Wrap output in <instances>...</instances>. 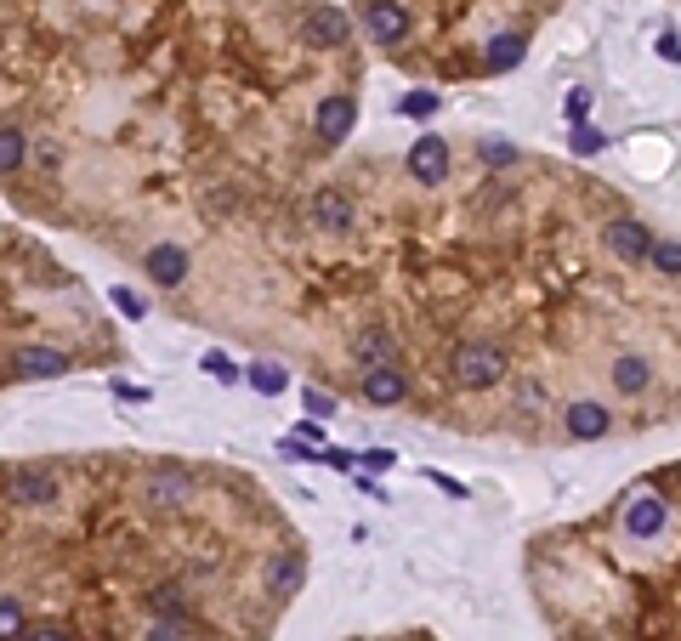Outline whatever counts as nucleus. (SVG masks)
<instances>
[{
  "instance_id": "16",
  "label": "nucleus",
  "mask_w": 681,
  "mask_h": 641,
  "mask_svg": "<svg viewBox=\"0 0 681 641\" xmlns=\"http://www.w3.org/2000/svg\"><path fill=\"white\" fill-rule=\"evenodd\" d=\"M148 278H154L159 290L188 284V250H182V244H154V250H148Z\"/></svg>"
},
{
  "instance_id": "10",
  "label": "nucleus",
  "mask_w": 681,
  "mask_h": 641,
  "mask_svg": "<svg viewBox=\"0 0 681 641\" xmlns=\"http://www.w3.org/2000/svg\"><path fill=\"white\" fill-rule=\"evenodd\" d=\"M12 369H18V375H29V381H57V375H69V352H57V347H35V341H29V347H18L12 352Z\"/></svg>"
},
{
  "instance_id": "34",
  "label": "nucleus",
  "mask_w": 681,
  "mask_h": 641,
  "mask_svg": "<svg viewBox=\"0 0 681 641\" xmlns=\"http://www.w3.org/2000/svg\"><path fill=\"white\" fill-rule=\"evenodd\" d=\"M148 641H182V624H171V619H154V624H148Z\"/></svg>"
},
{
  "instance_id": "18",
  "label": "nucleus",
  "mask_w": 681,
  "mask_h": 641,
  "mask_svg": "<svg viewBox=\"0 0 681 641\" xmlns=\"http://www.w3.org/2000/svg\"><path fill=\"white\" fill-rule=\"evenodd\" d=\"M29 154H35V142L23 137L18 125H0V176H18L29 165Z\"/></svg>"
},
{
  "instance_id": "6",
  "label": "nucleus",
  "mask_w": 681,
  "mask_h": 641,
  "mask_svg": "<svg viewBox=\"0 0 681 641\" xmlns=\"http://www.w3.org/2000/svg\"><path fill=\"white\" fill-rule=\"evenodd\" d=\"M562 432L574 437V443H602V437L613 432L608 403H596V398H574L568 409H562Z\"/></svg>"
},
{
  "instance_id": "19",
  "label": "nucleus",
  "mask_w": 681,
  "mask_h": 641,
  "mask_svg": "<svg viewBox=\"0 0 681 641\" xmlns=\"http://www.w3.org/2000/svg\"><path fill=\"white\" fill-rule=\"evenodd\" d=\"M523 52H528V40L517 35V29H506V35L489 40V69H494V74H511L517 63H523Z\"/></svg>"
},
{
  "instance_id": "33",
  "label": "nucleus",
  "mask_w": 681,
  "mask_h": 641,
  "mask_svg": "<svg viewBox=\"0 0 681 641\" xmlns=\"http://www.w3.org/2000/svg\"><path fill=\"white\" fill-rule=\"evenodd\" d=\"M392 460H398L392 449H369V454H358V466H364V471H392Z\"/></svg>"
},
{
  "instance_id": "4",
  "label": "nucleus",
  "mask_w": 681,
  "mask_h": 641,
  "mask_svg": "<svg viewBox=\"0 0 681 641\" xmlns=\"http://www.w3.org/2000/svg\"><path fill=\"white\" fill-rule=\"evenodd\" d=\"M347 35H352V18L341 6H313V12L301 18V40H307L313 52H341Z\"/></svg>"
},
{
  "instance_id": "24",
  "label": "nucleus",
  "mask_w": 681,
  "mask_h": 641,
  "mask_svg": "<svg viewBox=\"0 0 681 641\" xmlns=\"http://www.w3.org/2000/svg\"><path fill=\"white\" fill-rule=\"evenodd\" d=\"M477 154L489 159L494 171H506V165H517V148H511L506 137H483V142H477Z\"/></svg>"
},
{
  "instance_id": "23",
  "label": "nucleus",
  "mask_w": 681,
  "mask_h": 641,
  "mask_svg": "<svg viewBox=\"0 0 681 641\" xmlns=\"http://www.w3.org/2000/svg\"><path fill=\"white\" fill-rule=\"evenodd\" d=\"M154 613H159V619H171V624H188V602H182V590L159 585L154 590Z\"/></svg>"
},
{
  "instance_id": "2",
  "label": "nucleus",
  "mask_w": 681,
  "mask_h": 641,
  "mask_svg": "<svg viewBox=\"0 0 681 641\" xmlns=\"http://www.w3.org/2000/svg\"><path fill=\"white\" fill-rule=\"evenodd\" d=\"M6 500L23 511H52L63 500V477L52 466H12L6 471Z\"/></svg>"
},
{
  "instance_id": "30",
  "label": "nucleus",
  "mask_w": 681,
  "mask_h": 641,
  "mask_svg": "<svg viewBox=\"0 0 681 641\" xmlns=\"http://www.w3.org/2000/svg\"><path fill=\"white\" fill-rule=\"evenodd\" d=\"M403 114H409V120H432L437 97H432V91H409V97H403Z\"/></svg>"
},
{
  "instance_id": "14",
  "label": "nucleus",
  "mask_w": 681,
  "mask_h": 641,
  "mask_svg": "<svg viewBox=\"0 0 681 641\" xmlns=\"http://www.w3.org/2000/svg\"><path fill=\"white\" fill-rule=\"evenodd\" d=\"M352 358L364 369H381V364H398V335L386 330V324H364L358 341H352Z\"/></svg>"
},
{
  "instance_id": "15",
  "label": "nucleus",
  "mask_w": 681,
  "mask_h": 641,
  "mask_svg": "<svg viewBox=\"0 0 681 641\" xmlns=\"http://www.w3.org/2000/svg\"><path fill=\"white\" fill-rule=\"evenodd\" d=\"M364 398L375 409H392V403L409 398V375L398 364H381V369H364Z\"/></svg>"
},
{
  "instance_id": "20",
  "label": "nucleus",
  "mask_w": 681,
  "mask_h": 641,
  "mask_svg": "<svg viewBox=\"0 0 681 641\" xmlns=\"http://www.w3.org/2000/svg\"><path fill=\"white\" fill-rule=\"evenodd\" d=\"M647 261L659 267V278H681V239H653Z\"/></svg>"
},
{
  "instance_id": "5",
  "label": "nucleus",
  "mask_w": 681,
  "mask_h": 641,
  "mask_svg": "<svg viewBox=\"0 0 681 641\" xmlns=\"http://www.w3.org/2000/svg\"><path fill=\"white\" fill-rule=\"evenodd\" d=\"M142 488H148V505H159V511H182V505L193 500V488H199V483H193L188 466H154Z\"/></svg>"
},
{
  "instance_id": "13",
  "label": "nucleus",
  "mask_w": 681,
  "mask_h": 641,
  "mask_svg": "<svg viewBox=\"0 0 681 641\" xmlns=\"http://www.w3.org/2000/svg\"><path fill=\"white\" fill-rule=\"evenodd\" d=\"M364 23H369V35L381 40V46H398V40H409V12H403L398 0H369V6H364Z\"/></svg>"
},
{
  "instance_id": "25",
  "label": "nucleus",
  "mask_w": 681,
  "mask_h": 641,
  "mask_svg": "<svg viewBox=\"0 0 681 641\" xmlns=\"http://www.w3.org/2000/svg\"><path fill=\"white\" fill-rule=\"evenodd\" d=\"M210 375V381H222V386H233L239 381V369H233V358H227V352H205V364H199Z\"/></svg>"
},
{
  "instance_id": "12",
  "label": "nucleus",
  "mask_w": 681,
  "mask_h": 641,
  "mask_svg": "<svg viewBox=\"0 0 681 641\" xmlns=\"http://www.w3.org/2000/svg\"><path fill=\"white\" fill-rule=\"evenodd\" d=\"M301 585H307V556H301V545L296 551H279L273 568H267V596H273V602H290Z\"/></svg>"
},
{
  "instance_id": "31",
  "label": "nucleus",
  "mask_w": 681,
  "mask_h": 641,
  "mask_svg": "<svg viewBox=\"0 0 681 641\" xmlns=\"http://www.w3.org/2000/svg\"><path fill=\"white\" fill-rule=\"evenodd\" d=\"M562 114H568V120H585V114H591V91H568V97H562Z\"/></svg>"
},
{
  "instance_id": "8",
  "label": "nucleus",
  "mask_w": 681,
  "mask_h": 641,
  "mask_svg": "<svg viewBox=\"0 0 681 641\" xmlns=\"http://www.w3.org/2000/svg\"><path fill=\"white\" fill-rule=\"evenodd\" d=\"M352 193L341 188V182H330V188H318L313 193V222H318V233H352Z\"/></svg>"
},
{
  "instance_id": "7",
  "label": "nucleus",
  "mask_w": 681,
  "mask_h": 641,
  "mask_svg": "<svg viewBox=\"0 0 681 641\" xmlns=\"http://www.w3.org/2000/svg\"><path fill=\"white\" fill-rule=\"evenodd\" d=\"M409 176H415L420 188H437V182L449 176V142L432 137V131L409 142Z\"/></svg>"
},
{
  "instance_id": "37",
  "label": "nucleus",
  "mask_w": 681,
  "mask_h": 641,
  "mask_svg": "<svg viewBox=\"0 0 681 641\" xmlns=\"http://www.w3.org/2000/svg\"><path fill=\"white\" fill-rule=\"evenodd\" d=\"M659 57H664V63H681V40L676 35H659Z\"/></svg>"
},
{
  "instance_id": "9",
  "label": "nucleus",
  "mask_w": 681,
  "mask_h": 641,
  "mask_svg": "<svg viewBox=\"0 0 681 641\" xmlns=\"http://www.w3.org/2000/svg\"><path fill=\"white\" fill-rule=\"evenodd\" d=\"M664 522H670V511H664L659 494H630L625 500V534L630 539H659Z\"/></svg>"
},
{
  "instance_id": "11",
  "label": "nucleus",
  "mask_w": 681,
  "mask_h": 641,
  "mask_svg": "<svg viewBox=\"0 0 681 641\" xmlns=\"http://www.w3.org/2000/svg\"><path fill=\"white\" fill-rule=\"evenodd\" d=\"M608 250L619 261H647V250H653V233H647V222H636V216H619V222H608Z\"/></svg>"
},
{
  "instance_id": "36",
  "label": "nucleus",
  "mask_w": 681,
  "mask_h": 641,
  "mask_svg": "<svg viewBox=\"0 0 681 641\" xmlns=\"http://www.w3.org/2000/svg\"><path fill=\"white\" fill-rule=\"evenodd\" d=\"M290 437H301V443H324V426H318V420H301Z\"/></svg>"
},
{
  "instance_id": "1",
  "label": "nucleus",
  "mask_w": 681,
  "mask_h": 641,
  "mask_svg": "<svg viewBox=\"0 0 681 641\" xmlns=\"http://www.w3.org/2000/svg\"><path fill=\"white\" fill-rule=\"evenodd\" d=\"M506 369H511V358L494 347V341H460L454 358H449L454 386H466V392H489V386H500L506 381Z\"/></svg>"
},
{
  "instance_id": "32",
  "label": "nucleus",
  "mask_w": 681,
  "mask_h": 641,
  "mask_svg": "<svg viewBox=\"0 0 681 641\" xmlns=\"http://www.w3.org/2000/svg\"><path fill=\"white\" fill-rule=\"evenodd\" d=\"M18 641H74V636L63 630V624H35V630H23Z\"/></svg>"
},
{
  "instance_id": "35",
  "label": "nucleus",
  "mask_w": 681,
  "mask_h": 641,
  "mask_svg": "<svg viewBox=\"0 0 681 641\" xmlns=\"http://www.w3.org/2000/svg\"><path fill=\"white\" fill-rule=\"evenodd\" d=\"M318 460H324V466H335V471H352V466H358V454H347V449H324Z\"/></svg>"
},
{
  "instance_id": "17",
  "label": "nucleus",
  "mask_w": 681,
  "mask_h": 641,
  "mask_svg": "<svg viewBox=\"0 0 681 641\" xmlns=\"http://www.w3.org/2000/svg\"><path fill=\"white\" fill-rule=\"evenodd\" d=\"M608 375H613V392H625V398H642L647 386H653V364L636 358V352H619Z\"/></svg>"
},
{
  "instance_id": "22",
  "label": "nucleus",
  "mask_w": 681,
  "mask_h": 641,
  "mask_svg": "<svg viewBox=\"0 0 681 641\" xmlns=\"http://www.w3.org/2000/svg\"><path fill=\"white\" fill-rule=\"evenodd\" d=\"M250 386H256L262 398H279L284 386H290V375H284L279 364H250Z\"/></svg>"
},
{
  "instance_id": "26",
  "label": "nucleus",
  "mask_w": 681,
  "mask_h": 641,
  "mask_svg": "<svg viewBox=\"0 0 681 641\" xmlns=\"http://www.w3.org/2000/svg\"><path fill=\"white\" fill-rule=\"evenodd\" d=\"M602 131H591V125H574V137H568V148H574L579 159H591V154H602Z\"/></svg>"
},
{
  "instance_id": "29",
  "label": "nucleus",
  "mask_w": 681,
  "mask_h": 641,
  "mask_svg": "<svg viewBox=\"0 0 681 641\" xmlns=\"http://www.w3.org/2000/svg\"><path fill=\"white\" fill-rule=\"evenodd\" d=\"M301 403H307V420H330L335 415V398H330V392H318V386H307Z\"/></svg>"
},
{
  "instance_id": "3",
  "label": "nucleus",
  "mask_w": 681,
  "mask_h": 641,
  "mask_svg": "<svg viewBox=\"0 0 681 641\" xmlns=\"http://www.w3.org/2000/svg\"><path fill=\"white\" fill-rule=\"evenodd\" d=\"M352 125H358V97H352V91H330V97L318 103V120H313L318 142H324V148H341V142L352 137Z\"/></svg>"
},
{
  "instance_id": "27",
  "label": "nucleus",
  "mask_w": 681,
  "mask_h": 641,
  "mask_svg": "<svg viewBox=\"0 0 681 641\" xmlns=\"http://www.w3.org/2000/svg\"><path fill=\"white\" fill-rule=\"evenodd\" d=\"M540 409H545V386L523 381V386H517V415H540Z\"/></svg>"
},
{
  "instance_id": "21",
  "label": "nucleus",
  "mask_w": 681,
  "mask_h": 641,
  "mask_svg": "<svg viewBox=\"0 0 681 641\" xmlns=\"http://www.w3.org/2000/svg\"><path fill=\"white\" fill-rule=\"evenodd\" d=\"M29 630V613H23L18 596H0V641H18Z\"/></svg>"
},
{
  "instance_id": "28",
  "label": "nucleus",
  "mask_w": 681,
  "mask_h": 641,
  "mask_svg": "<svg viewBox=\"0 0 681 641\" xmlns=\"http://www.w3.org/2000/svg\"><path fill=\"white\" fill-rule=\"evenodd\" d=\"M108 301H114L125 318H142V312H148V301H142L137 290H125V284H114V290H108Z\"/></svg>"
}]
</instances>
